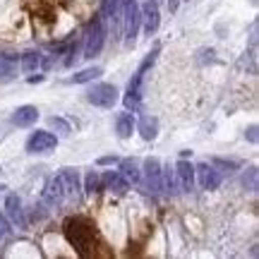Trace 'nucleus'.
Here are the masks:
<instances>
[{
	"instance_id": "23",
	"label": "nucleus",
	"mask_w": 259,
	"mask_h": 259,
	"mask_svg": "<svg viewBox=\"0 0 259 259\" xmlns=\"http://www.w3.org/2000/svg\"><path fill=\"white\" fill-rule=\"evenodd\" d=\"M48 127H53L56 132H60L63 137H70V135H72V127H70L63 118H56V115H53V118H48Z\"/></svg>"
},
{
	"instance_id": "12",
	"label": "nucleus",
	"mask_w": 259,
	"mask_h": 259,
	"mask_svg": "<svg viewBox=\"0 0 259 259\" xmlns=\"http://www.w3.org/2000/svg\"><path fill=\"white\" fill-rule=\"evenodd\" d=\"M12 125H17V127H29V125H34L38 120V108L36 106H19L17 111L12 113Z\"/></svg>"
},
{
	"instance_id": "6",
	"label": "nucleus",
	"mask_w": 259,
	"mask_h": 259,
	"mask_svg": "<svg viewBox=\"0 0 259 259\" xmlns=\"http://www.w3.org/2000/svg\"><path fill=\"white\" fill-rule=\"evenodd\" d=\"M142 173H144V187H147V192H161V163H158V158H144V163H142Z\"/></svg>"
},
{
	"instance_id": "15",
	"label": "nucleus",
	"mask_w": 259,
	"mask_h": 259,
	"mask_svg": "<svg viewBox=\"0 0 259 259\" xmlns=\"http://www.w3.org/2000/svg\"><path fill=\"white\" fill-rule=\"evenodd\" d=\"M103 185L108 187L111 192H127V178L122 176V173H115V170H108V173H103Z\"/></svg>"
},
{
	"instance_id": "10",
	"label": "nucleus",
	"mask_w": 259,
	"mask_h": 259,
	"mask_svg": "<svg viewBox=\"0 0 259 259\" xmlns=\"http://www.w3.org/2000/svg\"><path fill=\"white\" fill-rule=\"evenodd\" d=\"M63 199H65V187H63L60 176L51 178L46 183V190H44V202H46L48 206H60Z\"/></svg>"
},
{
	"instance_id": "16",
	"label": "nucleus",
	"mask_w": 259,
	"mask_h": 259,
	"mask_svg": "<svg viewBox=\"0 0 259 259\" xmlns=\"http://www.w3.org/2000/svg\"><path fill=\"white\" fill-rule=\"evenodd\" d=\"M120 173L132 183L142 180V170H139V161L137 158H122L120 161Z\"/></svg>"
},
{
	"instance_id": "19",
	"label": "nucleus",
	"mask_w": 259,
	"mask_h": 259,
	"mask_svg": "<svg viewBox=\"0 0 259 259\" xmlns=\"http://www.w3.org/2000/svg\"><path fill=\"white\" fill-rule=\"evenodd\" d=\"M103 74V70L99 67V65H94V67H87V70H82V72L72 74V82L74 84H87V82H94V79H99Z\"/></svg>"
},
{
	"instance_id": "29",
	"label": "nucleus",
	"mask_w": 259,
	"mask_h": 259,
	"mask_svg": "<svg viewBox=\"0 0 259 259\" xmlns=\"http://www.w3.org/2000/svg\"><path fill=\"white\" fill-rule=\"evenodd\" d=\"M113 163H118V156H101L99 158V166H113Z\"/></svg>"
},
{
	"instance_id": "24",
	"label": "nucleus",
	"mask_w": 259,
	"mask_h": 259,
	"mask_svg": "<svg viewBox=\"0 0 259 259\" xmlns=\"http://www.w3.org/2000/svg\"><path fill=\"white\" fill-rule=\"evenodd\" d=\"M242 185L247 187L250 192H257V168H254V166L245 173V178H242Z\"/></svg>"
},
{
	"instance_id": "9",
	"label": "nucleus",
	"mask_w": 259,
	"mask_h": 259,
	"mask_svg": "<svg viewBox=\"0 0 259 259\" xmlns=\"http://www.w3.org/2000/svg\"><path fill=\"white\" fill-rule=\"evenodd\" d=\"M194 176H199L202 190H216V187L221 185V173L211 163H199V166L194 168Z\"/></svg>"
},
{
	"instance_id": "30",
	"label": "nucleus",
	"mask_w": 259,
	"mask_h": 259,
	"mask_svg": "<svg viewBox=\"0 0 259 259\" xmlns=\"http://www.w3.org/2000/svg\"><path fill=\"white\" fill-rule=\"evenodd\" d=\"M168 10H170V12H176V10H178V0H168Z\"/></svg>"
},
{
	"instance_id": "28",
	"label": "nucleus",
	"mask_w": 259,
	"mask_h": 259,
	"mask_svg": "<svg viewBox=\"0 0 259 259\" xmlns=\"http://www.w3.org/2000/svg\"><path fill=\"white\" fill-rule=\"evenodd\" d=\"M245 137L250 139L252 144H257V125H250V130L245 132Z\"/></svg>"
},
{
	"instance_id": "20",
	"label": "nucleus",
	"mask_w": 259,
	"mask_h": 259,
	"mask_svg": "<svg viewBox=\"0 0 259 259\" xmlns=\"http://www.w3.org/2000/svg\"><path fill=\"white\" fill-rule=\"evenodd\" d=\"M38 67H41V53H36V51H29V53H24L22 56V70L27 74L36 72Z\"/></svg>"
},
{
	"instance_id": "22",
	"label": "nucleus",
	"mask_w": 259,
	"mask_h": 259,
	"mask_svg": "<svg viewBox=\"0 0 259 259\" xmlns=\"http://www.w3.org/2000/svg\"><path fill=\"white\" fill-rule=\"evenodd\" d=\"M101 190V178H99V173L96 170H92V173H87V178H84V192L87 194H94Z\"/></svg>"
},
{
	"instance_id": "31",
	"label": "nucleus",
	"mask_w": 259,
	"mask_h": 259,
	"mask_svg": "<svg viewBox=\"0 0 259 259\" xmlns=\"http://www.w3.org/2000/svg\"><path fill=\"white\" fill-rule=\"evenodd\" d=\"M29 82H31V84H36V82H44V77H41V74H36V77H29Z\"/></svg>"
},
{
	"instance_id": "7",
	"label": "nucleus",
	"mask_w": 259,
	"mask_h": 259,
	"mask_svg": "<svg viewBox=\"0 0 259 259\" xmlns=\"http://www.w3.org/2000/svg\"><path fill=\"white\" fill-rule=\"evenodd\" d=\"M139 12H142V22H144V31H147L149 36L151 34H156L158 24H161V12H158V5L156 0H147L142 8H139Z\"/></svg>"
},
{
	"instance_id": "11",
	"label": "nucleus",
	"mask_w": 259,
	"mask_h": 259,
	"mask_svg": "<svg viewBox=\"0 0 259 259\" xmlns=\"http://www.w3.org/2000/svg\"><path fill=\"white\" fill-rule=\"evenodd\" d=\"M5 206H8V216L10 221L15 223L17 228H27V219H24V209H22V199H19L17 194H10L8 202H5Z\"/></svg>"
},
{
	"instance_id": "27",
	"label": "nucleus",
	"mask_w": 259,
	"mask_h": 259,
	"mask_svg": "<svg viewBox=\"0 0 259 259\" xmlns=\"http://www.w3.org/2000/svg\"><path fill=\"white\" fill-rule=\"evenodd\" d=\"M213 166H221V168H238L235 161H226V158H213Z\"/></svg>"
},
{
	"instance_id": "1",
	"label": "nucleus",
	"mask_w": 259,
	"mask_h": 259,
	"mask_svg": "<svg viewBox=\"0 0 259 259\" xmlns=\"http://www.w3.org/2000/svg\"><path fill=\"white\" fill-rule=\"evenodd\" d=\"M63 231H65L67 242H70L82 257H92L94 252H96V247H99L96 228H94V223L89 221V219H84V216H72V219H67L63 226Z\"/></svg>"
},
{
	"instance_id": "13",
	"label": "nucleus",
	"mask_w": 259,
	"mask_h": 259,
	"mask_svg": "<svg viewBox=\"0 0 259 259\" xmlns=\"http://www.w3.org/2000/svg\"><path fill=\"white\" fill-rule=\"evenodd\" d=\"M176 176H178V180H180V187L185 190V192H190L194 187V166L190 163V161H178L176 163Z\"/></svg>"
},
{
	"instance_id": "3",
	"label": "nucleus",
	"mask_w": 259,
	"mask_h": 259,
	"mask_svg": "<svg viewBox=\"0 0 259 259\" xmlns=\"http://www.w3.org/2000/svg\"><path fill=\"white\" fill-rule=\"evenodd\" d=\"M103 41H106V29H103V19L101 15H94V19L87 27V38H84V56L87 60H92L101 53Z\"/></svg>"
},
{
	"instance_id": "4",
	"label": "nucleus",
	"mask_w": 259,
	"mask_h": 259,
	"mask_svg": "<svg viewBox=\"0 0 259 259\" xmlns=\"http://www.w3.org/2000/svg\"><path fill=\"white\" fill-rule=\"evenodd\" d=\"M87 101L99 108H113L118 103V89L113 84H94L87 92Z\"/></svg>"
},
{
	"instance_id": "14",
	"label": "nucleus",
	"mask_w": 259,
	"mask_h": 259,
	"mask_svg": "<svg viewBox=\"0 0 259 259\" xmlns=\"http://www.w3.org/2000/svg\"><path fill=\"white\" fill-rule=\"evenodd\" d=\"M135 127L139 130L142 139H147V142L156 139V135H158V120L154 118V115H142L139 122H135Z\"/></svg>"
},
{
	"instance_id": "26",
	"label": "nucleus",
	"mask_w": 259,
	"mask_h": 259,
	"mask_svg": "<svg viewBox=\"0 0 259 259\" xmlns=\"http://www.w3.org/2000/svg\"><path fill=\"white\" fill-rule=\"evenodd\" d=\"M8 233H10V223H8V219L0 213V240H3V238H8Z\"/></svg>"
},
{
	"instance_id": "21",
	"label": "nucleus",
	"mask_w": 259,
	"mask_h": 259,
	"mask_svg": "<svg viewBox=\"0 0 259 259\" xmlns=\"http://www.w3.org/2000/svg\"><path fill=\"white\" fill-rule=\"evenodd\" d=\"M176 173L170 170V166L166 168V173H161V190H166L168 194H176L178 190H176Z\"/></svg>"
},
{
	"instance_id": "2",
	"label": "nucleus",
	"mask_w": 259,
	"mask_h": 259,
	"mask_svg": "<svg viewBox=\"0 0 259 259\" xmlns=\"http://www.w3.org/2000/svg\"><path fill=\"white\" fill-rule=\"evenodd\" d=\"M139 24H142L139 5L135 0H122V29L120 31H122V36H125V44H127V46H135Z\"/></svg>"
},
{
	"instance_id": "5",
	"label": "nucleus",
	"mask_w": 259,
	"mask_h": 259,
	"mask_svg": "<svg viewBox=\"0 0 259 259\" xmlns=\"http://www.w3.org/2000/svg\"><path fill=\"white\" fill-rule=\"evenodd\" d=\"M58 147V137L48 130H36L27 139V154H51Z\"/></svg>"
},
{
	"instance_id": "17",
	"label": "nucleus",
	"mask_w": 259,
	"mask_h": 259,
	"mask_svg": "<svg viewBox=\"0 0 259 259\" xmlns=\"http://www.w3.org/2000/svg\"><path fill=\"white\" fill-rule=\"evenodd\" d=\"M115 130H118V137L120 139L132 137V130H135V115H132V113H120V115H118V122H115Z\"/></svg>"
},
{
	"instance_id": "18",
	"label": "nucleus",
	"mask_w": 259,
	"mask_h": 259,
	"mask_svg": "<svg viewBox=\"0 0 259 259\" xmlns=\"http://www.w3.org/2000/svg\"><path fill=\"white\" fill-rule=\"evenodd\" d=\"M17 74V60L12 56H0V82H10Z\"/></svg>"
},
{
	"instance_id": "8",
	"label": "nucleus",
	"mask_w": 259,
	"mask_h": 259,
	"mask_svg": "<svg viewBox=\"0 0 259 259\" xmlns=\"http://www.w3.org/2000/svg\"><path fill=\"white\" fill-rule=\"evenodd\" d=\"M60 180H63V187H65V197H70V199L77 204L79 199H82V185H79L77 170H72V168H63Z\"/></svg>"
},
{
	"instance_id": "25",
	"label": "nucleus",
	"mask_w": 259,
	"mask_h": 259,
	"mask_svg": "<svg viewBox=\"0 0 259 259\" xmlns=\"http://www.w3.org/2000/svg\"><path fill=\"white\" fill-rule=\"evenodd\" d=\"M158 51H161V46H154V51H151V53H147V58H144V63L139 65V70L137 72H147V67H151V65H154V60H156V56H158Z\"/></svg>"
}]
</instances>
